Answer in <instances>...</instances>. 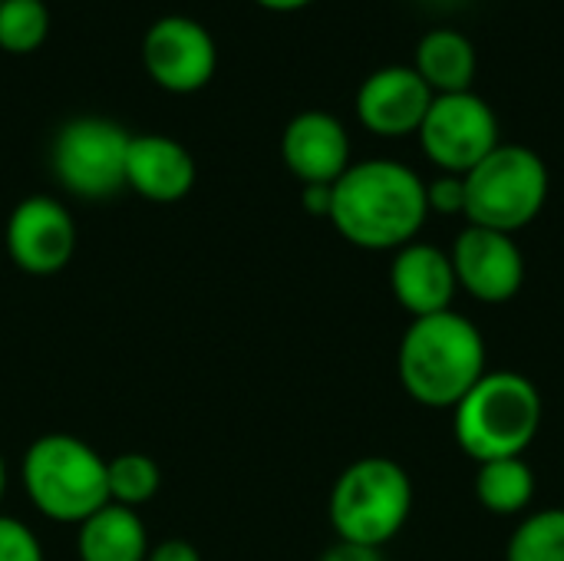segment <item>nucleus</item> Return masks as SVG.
Listing matches in <instances>:
<instances>
[{"instance_id": "obj_17", "label": "nucleus", "mask_w": 564, "mask_h": 561, "mask_svg": "<svg viewBox=\"0 0 564 561\" xmlns=\"http://www.w3.org/2000/svg\"><path fill=\"white\" fill-rule=\"evenodd\" d=\"M83 561H145L149 559V539L145 526L135 516V509L106 503L99 513H93L86 522H79L76 539Z\"/></svg>"}, {"instance_id": "obj_28", "label": "nucleus", "mask_w": 564, "mask_h": 561, "mask_svg": "<svg viewBox=\"0 0 564 561\" xmlns=\"http://www.w3.org/2000/svg\"><path fill=\"white\" fill-rule=\"evenodd\" d=\"M3 489H7V466H3V456H0V499H3Z\"/></svg>"}, {"instance_id": "obj_20", "label": "nucleus", "mask_w": 564, "mask_h": 561, "mask_svg": "<svg viewBox=\"0 0 564 561\" xmlns=\"http://www.w3.org/2000/svg\"><path fill=\"white\" fill-rule=\"evenodd\" d=\"M106 483H109V503L135 509L159 493L162 473L159 463L149 460L145 453H122L106 463Z\"/></svg>"}, {"instance_id": "obj_27", "label": "nucleus", "mask_w": 564, "mask_h": 561, "mask_svg": "<svg viewBox=\"0 0 564 561\" xmlns=\"http://www.w3.org/2000/svg\"><path fill=\"white\" fill-rule=\"evenodd\" d=\"M258 3H264L271 10H297V7H307L311 0H258Z\"/></svg>"}, {"instance_id": "obj_6", "label": "nucleus", "mask_w": 564, "mask_h": 561, "mask_svg": "<svg viewBox=\"0 0 564 561\" xmlns=\"http://www.w3.org/2000/svg\"><path fill=\"white\" fill-rule=\"evenodd\" d=\"M30 503L56 522H86L109 503L106 460L76 436H40L23 456Z\"/></svg>"}, {"instance_id": "obj_15", "label": "nucleus", "mask_w": 564, "mask_h": 561, "mask_svg": "<svg viewBox=\"0 0 564 561\" xmlns=\"http://www.w3.org/2000/svg\"><path fill=\"white\" fill-rule=\"evenodd\" d=\"M126 185L149 202H178L195 185V159L169 136H132L126 155Z\"/></svg>"}, {"instance_id": "obj_13", "label": "nucleus", "mask_w": 564, "mask_h": 561, "mask_svg": "<svg viewBox=\"0 0 564 561\" xmlns=\"http://www.w3.org/2000/svg\"><path fill=\"white\" fill-rule=\"evenodd\" d=\"M281 159L304 185H334L350 169V136L337 116L304 109L284 126Z\"/></svg>"}, {"instance_id": "obj_5", "label": "nucleus", "mask_w": 564, "mask_h": 561, "mask_svg": "<svg viewBox=\"0 0 564 561\" xmlns=\"http://www.w3.org/2000/svg\"><path fill=\"white\" fill-rule=\"evenodd\" d=\"M327 513L340 542L383 549L410 522L413 479L397 460L364 456L337 476Z\"/></svg>"}, {"instance_id": "obj_7", "label": "nucleus", "mask_w": 564, "mask_h": 561, "mask_svg": "<svg viewBox=\"0 0 564 561\" xmlns=\"http://www.w3.org/2000/svg\"><path fill=\"white\" fill-rule=\"evenodd\" d=\"M129 132L102 116L69 119L53 142L56 179L79 198H109L126 185Z\"/></svg>"}, {"instance_id": "obj_8", "label": "nucleus", "mask_w": 564, "mask_h": 561, "mask_svg": "<svg viewBox=\"0 0 564 561\" xmlns=\"http://www.w3.org/2000/svg\"><path fill=\"white\" fill-rule=\"evenodd\" d=\"M416 136L426 159L446 175L473 172L502 142L496 109L473 89L433 96Z\"/></svg>"}, {"instance_id": "obj_9", "label": "nucleus", "mask_w": 564, "mask_h": 561, "mask_svg": "<svg viewBox=\"0 0 564 561\" xmlns=\"http://www.w3.org/2000/svg\"><path fill=\"white\" fill-rule=\"evenodd\" d=\"M459 291L482 304H509L525 284V255L516 235L466 225L449 251Z\"/></svg>"}, {"instance_id": "obj_11", "label": "nucleus", "mask_w": 564, "mask_h": 561, "mask_svg": "<svg viewBox=\"0 0 564 561\" xmlns=\"http://www.w3.org/2000/svg\"><path fill=\"white\" fill-rule=\"evenodd\" d=\"M7 251L26 274H56L76 251L73 215L50 195L23 198L7 222Z\"/></svg>"}, {"instance_id": "obj_4", "label": "nucleus", "mask_w": 564, "mask_h": 561, "mask_svg": "<svg viewBox=\"0 0 564 561\" xmlns=\"http://www.w3.org/2000/svg\"><path fill=\"white\" fill-rule=\"evenodd\" d=\"M463 188H466L463 215L469 225L502 235H519L542 215L549 202L552 175L535 149L499 142L473 172L463 175Z\"/></svg>"}, {"instance_id": "obj_25", "label": "nucleus", "mask_w": 564, "mask_h": 561, "mask_svg": "<svg viewBox=\"0 0 564 561\" xmlns=\"http://www.w3.org/2000/svg\"><path fill=\"white\" fill-rule=\"evenodd\" d=\"M304 208L311 215H321V218H330V202H334V185H304V195H301Z\"/></svg>"}, {"instance_id": "obj_10", "label": "nucleus", "mask_w": 564, "mask_h": 561, "mask_svg": "<svg viewBox=\"0 0 564 561\" xmlns=\"http://www.w3.org/2000/svg\"><path fill=\"white\" fill-rule=\"evenodd\" d=\"M142 60L159 86L172 93H192L212 79L218 66V46L205 23L185 13H169L145 30Z\"/></svg>"}, {"instance_id": "obj_2", "label": "nucleus", "mask_w": 564, "mask_h": 561, "mask_svg": "<svg viewBox=\"0 0 564 561\" xmlns=\"http://www.w3.org/2000/svg\"><path fill=\"white\" fill-rule=\"evenodd\" d=\"M397 374L420 407L456 410V403L489 374L486 337L456 311L416 317L400 341Z\"/></svg>"}, {"instance_id": "obj_26", "label": "nucleus", "mask_w": 564, "mask_h": 561, "mask_svg": "<svg viewBox=\"0 0 564 561\" xmlns=\"http://www.w3.org/2000/svg\"><path fill=\"white\" fill-rule=\"evenodd\" d=\"M145 561H202V555H198L188 542L169 539V542H162L159 549H149V559Z\"/></svg>"}, {"instance_id": "obj_18", "label": "nucleus", "mask_w": 564, "mask_h": 561, "mask_svg": "<svg viewBox=\"0 0 564 561\" xmlns=\"http://www.w3.org/2000/svg\"><path fill=\"white\" fill-rule=\"evenodd\" d=\"M476 499L492 516H519L535 499V473L522 456L479 463Z\"/></svg>"}, {"instance_id": "obj_16", "label": "nucleus", "mask_w": 564, "mask_h": 561, "mask_svg": "<svg viewBox=\"0 0 564 561\" xmlns=\"http://www.w3.org/2000/svg\"><path fill=\"white\" fill-rule=\"evenodd\" d=\"M413 69L423 76V83L433 89V96L443 93H466L473 89L479 56L473 40L463 30L453 26H433L420 36Z\"/></svg>"}, {"instance_id": "obj_12", "label": "nucleus", "mask_w": 564, "mask_h": 561, "mask_svg": "<svg viewBox=\"0 0 564 561\" xmlns=\"http://www.w3.org/2000/svg\"><path fill=\"white\" fill-rule=\"evenodd\" d=\"M433 103V89L423 83V76L413 66L390 63L373 69L360 89H357V119L364 129L400 139L410 132H420L426 109Z\"/></svg>"}, {"instance_id": "obj_14", "label": "nucleus", "mask_w": 564, "mask_h": 561, "mask_svg": "<svg viewBox=\"0 0 564 561\" xmlns=\"http://www.w3.org/2000/svg\"><path fill=\"white\" fill-rule=\"evenodd\" d=\"M390 291L413 321L453 311L459 281H456L449 251L426 245V241L403 245L390 265Z\"/></svg>"}, {"instance_id": "obj_1", "label": "nucleus", "mask_w": 564, "mask_h": 561, "mask_svg": "<svg viewBox=\"0 0 564 561\" xmlns=\"http://www.w3.org/2000/svg\"><path fill=\"white\" fill-rule=\"evenodd\" d=\"M430 218L426 182L397 159H364L334 182L330 222L364 251H400Z\"/></svg>"}, {"instance_id": "obj_23", "label": "nucleus", "mask_w": 564, "mask_h": 561, "mask_svg": "<svg viewBox=\"0 0 564 561\" xmlns=\"http://www.w3.org/2000/svg\"><path fill=\"white\" fill-rule=\"evenodd\" d=\"M426 205L430 212L440 215H463L466 208V188H463V175H440L433 182H426Z\"/></svg>"}, {"instance_id": "obj_19", "label": "nucleus", "mask_w": 564, "mask_h": 561, "mask_svg": "<svg viewBox=\"0 0 564 561\" xmlns=\"http://www.w3.org/2000/svg\"><path fill=\"white\" fill-rule=\"evenodd\" d=\"M506 561H564V509L532 513L512 532Z\"/></svg>"}, {"instance_id": "obj_24", "label": "nucleus", "mask_w": 564, "mask_h": 561, "mask_svg": "<svg viewBox=\"0 0 564 561\" xmlns=\"http://www.w3.org/2000/svg\"><path fill=\"white\" fill-rule=\"evenodd\" d=\"M321 561H383L380 559V549H367V546H357V542H340L330 546Z\"/></svg>"}, {"instance_id": "obj_3", "label": "nucleus", "mask_w": 564, "mask_h": 561, "mask_svg": "<svg viewBox=\"0 0 564 561\" xmlns=\"http://www.w3.org/2000/svg\"><path fill=\"white\" fill-rule=\"evenodd\" d=\"M545 420L539 387L516 370H489L453 410V433L476 463L522 456Z\"/></svg>"}, {"instance_id": "obj_22", "label": "nucleus", "mask_w": 564, "mask_h": 561, "mask_svg": "<svg viewBox=\"0 0 564 561\" xmlns=\"http://www.w3.org/2000/svg\"><path fill=\"white\" fill-rule=\"evenodd\" d=\"M0 561H43L36 536L10 516H0Z\"/></svg>"}, {"instance_id": "obj_21", "label": "nucleus", "mask_w": 564, "mask_h": 561, "mask_svg": "<svg viewBox=\"0 0 564 561\" xmlns=\"http://www.w3.org/2000/svg\"><path fill=\"white\" fill-rule=\"evenodd\" d=\"M50 33V10L43 0H0V46L10 53L36 50Z\"/></svg>"}]
</instances>
